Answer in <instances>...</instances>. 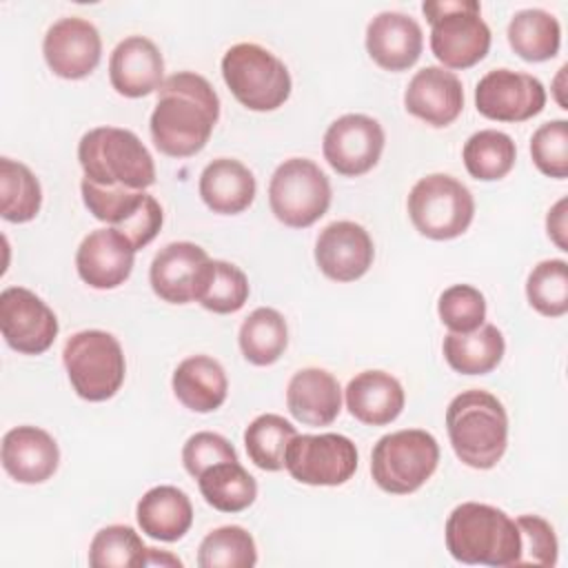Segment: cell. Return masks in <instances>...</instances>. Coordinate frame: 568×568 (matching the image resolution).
<instances>
[{
  "label": "cell",
  "mask_w": 568,
  "mask_h": 568,
  "mask_svg": "<svg viewBox=\"0 0 568 568\" xmlns=\"http://www.w3.org/2000/svg\"><path fill=\"white\" fill-rule=\"evenodd\" d=\"M297 435L295 426L275 413L257 415L244 430V446L248 459L268 473L284 468L288 442Z\"/></svg>",
  "instance_id": "35"
},
{
  "label": "cell",
  "mask_w": 568,
  "mask_h": 568,
  "mask_svg": "<svg viewBox=\"0 0 568 568\" xmlns=\"http://www.w3.org/2000/svg\"><path fill=\"white\" fill-rule=\"evenodd\" d=\"M255 564V539L242 526H220L197 548L200 568H253Z\"/></svg>",
  "instance_id": "37"
},
{
  "label": "cell",
  "mask_w": 568,
  "mask_h": 568,
  "mask_svg": "<svg viewBox=\"0 0 568 568\" xmlns=\"http://www.w3.org/2000/svg\"><path fill=\"white\" fill-rule=\"evenodd\" d=\"M58 328L55 313L33 291L9 286L0 293V331L13 351L40 355L49 351Z\"/></svg>",
  "instance_id": "12"
},
{
  "label": "cell",
  "mask_w": 568,
  "mask_h": 568,
  "mask_svg": "<svg viewBox=\"0 0 568 568\" xmlns=\"http://www.w3.org/2000/svg\"><path fill=\"white\" fill-rule=\"evenodd\" d=\"M466 171L481 182L501 180L510 173L517 158L513 138L497 129H481L473 133L462 151Z\"/></svg>",
  "instance_id": "32"
},
{
  "label": "cell",
  "mask_w": 568,
  "mask_h": 568,
  "mask_svg": "<svg viewBox=\"0 0 568 568\" xmlns=\"http://www.w3.org/2000/svg\"><path fill=\"white\" fill-rule=\"evenodd\" d=\"M62 362L75 395L87 402L111 399L120 390L126 373L120 342L98 328L71 335L64 344Z\"/></svg>",
  "instance_id": "8"
},
{
  "label": "cell",
  "mask_w": 568,
  "mask_h": 568,
  "mask_svg": "<svg viewBox=\"0 0 568 568\" xmlns=\"http://www.w3.org/2000/svg\"><path fill=\"white\" fill-rule=\"evenodd\" d=\"M530 306L546 317H561L568 311V264L566 260L539 262L526 280Z\"/></svg>",
  "instance_id": "38"
},
{
  "label": "cell",
  "mask_w": 568,
  "mask_h": 568,
  "mask_svg": "<svg viewBox=\"0 0 568 568\" xmlns=\"http://www.w3.org/2000/svg\"><path fill=\"white\" fill-rule=\"evenodd\" d=\"M135 517L144 535L160 541H178L193 524V506L178 486H153L140 497Z\"/></svg>",
  "instance_id": "27"
},
{
  "label": "cell",
  "mask_w": 568,
  "mask_h": 568,
  "mask_svg": "<svg viewBox=\"0 0 568 568\" xmlns=\"http://www.w3.org/2000/svg\"><path fill=\"white\" fill-rule=\"evenodd\" d=\"M222 78L235 100L251 111H275L291 95V73L255 42L233 44L222 58Z\"/></svg>",
  "instance_id": "7"
},
{
  "label": "cell",
  "mask_w": 568,
  "mask_h": 568,
  "mask_svg": "<svg viewBox=\"0 0 568 568\" xmlns=\"http://www.w3.org/2000/svg\"><path fill=\"white\" fill-rule=\"evenodd\" d=\"M2 468L20 484H42L58 470L60 448L38 426H16L2 437Z\"/></svg>",
  "instance_id": "22"
},
{
  "label": "cell",
  "mask_w": 568,
  "mask_h": 568,
  "mask_svg": "<svg viewBox=\"0 0 568 568\" xmlns=\"http://www.w3.org/2000/svg\"><path fill=\"white\" fill-rule=\"evenodd\" d=\"M209 255L193 242H171L160 248L149 268L153 293L169 304H189L195 300Z\"/></svg>",
  "instance_id": "18"
},
{
  "label": "cell",
  "mask_w": 568,
  "mask_h": 568,
  "mask_svg": "<svg viewBox=\"0 0 568 568\" xmlns=\"http://www.w3.org/2000/svg\"><path fill=\"white\" fill-rule=\"evenodd\" d=\"M288 475L308 486H339L357 470V448L339 433L295 435L284 455Z\"/></svg>",
  "instance_id": "11"
},
{
  "label": "cell",
  "mask_w": 568,
  "mask_h": 568,
  "mask_svg": "<svg viewBox=\"0 0 568 568\" xmlns=\"http://www.w3.org/2000/svg\"><path fill=\"white\" fill-rule=\"evenodd\" d=\"M135 248L113 226L91 231L78 246L75 268L84 284L98 291L124 284L133 271Z\"/></svg>",
  "instance_id": "17"
},
{
  "label": "cell",
  "mask_w": 568,
  "mask_h": 568,
  "mask_svg": "<svg viewBox=\"0 0 568 568\" xmlns=\"http://www.w3.org/2000/svg\"><path fill=\"white\" fill-rule=\"evenodd\" d=\"M322 151L324 160L339 175H364L379 162L384 151V129L371 115L346 113L326 129Z\"/></svg>",
  "instance_id": "13"
},
{
  "label": "cell",
  "mask_w": 568,
  "mask_h": 568,
  "mask_svg": "<svg viewBox=\"0 0 568 568\" xmlns=\"http://www.w3.org/2000/svg\"><path fill=\"white\" fill-rule=\"evenodd\" d=\"M424 36L415 18L402 11H382L366 27V51L386 71L413 67L422 53Z\"/></svg>",
  "instance_id": "21"
},
{
  "label": "cell",
  "mask_w": 568,
  "mask_h": 568,
  "mask_svg": "<svg viewBox=\"0 0 568 568\" xmlns=\"http://www.w3.org/2000/svg\"><path fill=\"white\" fill-rule=\"evenodd\" d=\"M404 106L422 122L442 129L459 118L464 109V87L453 71L424 67L410 78L404 91Z\"/></svg>",
  "instance_id": "19"
},
{
  "label": "cell",
  "mask_w": 568,
  "mask_h": 568,
  "mask_svg": "<svg viewBox=\"0 0 568 568\" xmlns=\"http://www.w3.org/2000/svg\"><path fill=\"white\" fill-rule=\"evenodd\" d=\"M446 548L462 564L513 568L519 559V530L501 508L464 501L446 519Z\"/></svg>",
  "instance_id": "2"
},
{
  "label": "cell",
  "mask_w": 568,
  "mask_h": 568,
  "mask_svg": "<svg viewBox=\"0 0 568 568\" xmlns=\"http://www.w3.org/2000/svg\"><path fill=\"white\" fill-rule=\"evenodd\" d=\"M413 226L430 240L459 237L473 222L475 200L466 184L446 173L417 180L408 193Z\"/></svg>",
  "instance_id": "9"
},
{
  "label": "cell",
  "mask_w": 568,
  "mask_h": 568,
  "mask_svg": "<svg viewBox=\"0 0 568 568\" xmlns=\"http://www.w3.org/2000/svg\"><path fill=\"white\" fill-rule=\"evenodd\" d=\"M437 313L450 333H470L486 320V300L470 284H453L439 295Z\"/></svg>",
  "instance_id": "40"
},
{
  "label": "cell",
  "mask_w": 568,
  "mask_h": 568,
  "mask_svg": "<svg viewBox=\"0 0 568 568\" xmlns=\"http://www.w3.org/2000/svg\"><path fill=\"white\" fill-rule=\"evenodd\" d=\"M146 566H182V561L171 552H160L158 548H149L146 552Z\"/></svg>",
  "instance_id": "46"
},
{
  "label": "cell",
  "mask_w": 568,
  "mask_h": 568,
  "mask_svg": "<svg viewBox=\"0 0 568 568\" xmlns=\"http://www.w3.org/2000/svg\"><path fill=\"white\" fill-rule=\"evenodd\" d=\"M162 222H164V213H162L160 202L153 195H146L142 206L124 224L113 226V229H118L131 242V246L135 251H140L160 233Z\"/></svg>",
  "instance_id": "44"
},
{
  "label": "cell",
  "mask_w": 568,
  "mask_h": 568,
  "mask_svg": "<svg viewBox=\"0 0 568 568\" xmlns=\"http://www.w3.org/2000/svg\"><path fill=\"white\" fill-rule=\"evenodd\" d=\"M546 229H548L550 240H552L561 251H568V244H566V197H561V200L548 211Z\"/></svg>",
  "instance_id": "45"
},
{
  "label": "cell",
  "mask_w": 568,
  "mask_h": 568,
  "mask_svg": "<svg viewBox=\"0 0 568 568\" xmlns=\"http://www.w3.org/2000/svg\"><path fill=\"white\" fill-rule=\"evenodd\" d=\"M422 11L433 27L430 51L444 67L468 69L486 58L490 29L477 0H426Z\"/></svg>",
  "instance_id": "5"
},
{
  "label": "cell",
  "mask_w": 568,
  "mask_h": 568,
  "mask_svg": "<svg viewBox=\"0 0 568 568\" xmlns=\"http://www.w3.org/2000/svg\"><path fill=\"white\" fill-rule=\"evenodd\" d=\"M80 191L89 213H93L95 220L106 222L111 226L124 224L142 206V202L149 195L144 191L124 189V186H98L87 178L82 180Z\"/></svg>",
  "instance_id": "39"
},
{
  "label": "cell",
  "mask_w": 568,
  "mask_h": 568,
  "mask_svg": "<svg viewBox=\"0 0 568 568\" xmlns=\"http://www.w3.org/2000/svg\"><path fill=\"white\" fill-rule=\"evenodd\" d=\"M255 178L240 160L217 158L200 173V197L220 215H235L255 200Z\"/></svg>",
  "instance_id": "25"
},
{
  "label": "cell",
  "mask_w": 568,
  "mask_h": 568,
  "mask_svg": "<svg viewBox=\"0 0 568 568\" xmlns=\"http://www.w3.org/2000/svg\"><path fill=\"white\" fill-rule=\"evenodd\" d=\"M240 351L253 366L275 364L288 344L286 320L271 306L255 308L240 326L237 333Z\"/></svg>",
  "instance_id": "30"
},
{
  "label": "cell",
  "mask_w": 568,
  "mask_h": 568,
  "mask_svg": "<svg viewBox=\"0 0 568 568\" xmlns=\"http://www.w3.org/2000/svg\"><path fill=\"white\" fill-rule=\"evenodd\" d=\"M546 104L544 84L521 71L493 69L488 71L475 89L477 111L497 122H524L541 113Z\"/></svg>",
  "instance_id": "14"
},
{
  "label": "cell",
  "mask_w": 568,
  "mask_h": 568,
  "mask_svg": "<svg viewBox=\"0 0 568 568\" xmlns=\"http://www.w3.org/2000/svg\"><path fill=\"white\" fill-rule=\"evenodd\" d=\"M286 406L306 426H328L342 410L339 382L324 368H302L288 379Z\"/></svg>",
  "instance_id": "23"
},
{
  "label": "cell",
  "mask_w": 568,
  "mask_h": 568,
  "mask_svg": "<svg viewBox=\"0 0 568 568\" xmlns=\"http://www.w3.org/2000/svg\"><path fill=\"white\" fill-rule=\"evenodd\" d=\"M220 462H237V453L220 433L202 430L186 439L182 448V464L191 477H200L206 468Z\"/></svg>",
  "instance_id": "43"
},
{
  "label": "cell",
  "mask_w": 568,
  "mask_h": 568,
  "mask_svg": "<svg viewBox=\"0 0 568 568\" xmlns=\"http://www.w3.org/2000/svg\"><path fill=\"white\" fill-rule=\"evenodd\" d=\"M375 248L368 231L351 220L331 222L315 242L320 271L335 282L359 280L373 264Z\"/></svg>",
  "instance_id": "16"
},
{
  "label": "cell",
  "mask_w": 568,
  "mask_h": 568,
  "mask_svg": "<svg viewBox=\"0 0 568 568\" xmlns=\"http://www.w3.org/2000/svg\"><path fill=\"white\" fill-rule=\"evenodd\" d=\"M42 53L55 75L64 80L87 78L102 55L100 31L84 18H60L47 29Z\"/></svg>",
  "instance_id": "15"
},
{
  "label": "cell",
  "mask_w": 568,
  "mask_h": 568,
  "mask_svg": "<svg viewBox=\"0 0 568 568\" xmlns=\"http://www.w3.org/2000/svg\"><path fill=\"white\" fill-rule=\"evenodd\" d=\"M84 178L98 186L144 191L155 182V164L142 140L120 126H95L78 142Z\"/></svg>",
  "instance_id": "4"
},
{
  "label": "cell",
  "mask_w": 568,
  "mask_h": 568,
  "mask_svg": "<svg viewBox=\"0 0 568 568\" xmlns=\"http://www.w3.org/2000/svg\"><path fill=\"white\" fill-rule=\"evenodd\" d=\"M530 155L544 175L564 180L568 175V122H544L530 138Z\"/></svg>",
  "instance_id": "41"
},
{
  "label": "cell",
  "mask_w": 568,
  "mask_h": 568,
  "mask_svg": "<svg viewBox=\"0 0 568 568\" xmlns=\"http://www.w3.org/2000/svg\"><path fill=\"white\" fill-rule=\"evenodd\" d=\"M42 189L33 171L11 158L0 160V215L7 222H29L38 215Z\"/></svg>",
  "instance_id": "33"
},
{
  "label": "cell",
  "mask_w": 568,
  "mask_h": 568,
  "mask_svg": "<svg viewBox=\"0 0 568 568\" xmlns=\"http://www.w3.org/2000/svg\"><path fill=\"white\" fill-rule=\"evenodd\" d=\"M344 395L348 413L368 426H386L395 422L406 402L402 384L384 371H364L355 375Z\"/></svg>",
  "instance_id": "24"
},
{
  "label": "cell",
  "mask_w": 568,
  "mask_h": 568,
  "mask_svg": "<svg viewBox=\"0 0 568 568\" xmlns=\"http://www.w3.org/2000/svg\"><path fill=\"white\" fill-rule=\"evenodd\" d=\"M439 464L437 439L422 428H404L377 439L371 453L373 481L390 495L422 488Z\"/></svg>",
  "instance_id": "6"
},
{
  "label": "cell",
  "mask_w": 568,
  "mask_h": 568,
  "mask_svg": "<svg viewBox=\"0 0 568 568\" xmlns=\"http://www.w3.org/2000/svg\"><path fill=\"white\" fill-rule=\"evenodd\" d=\"M146 552L142 537L122 524L104 526L95 532L89 546V566L93 568H142L146 566Z\"/></svg>",
  "instance_id": "36"
},
{
  "label": "cell",
  "mask_w": 568,
  "mask_h": 568,
  "mask_svg": "<svg viewBox=\"0 0 568 568\" xmlns=\"http://www.w3.org/2000/svg\"><path fill=\"white\" fill-rule=\"evenodd\" d=\"M220 118V98L211 82L193 71L169 75L158 89L151 113V140L171 158H191L202 151Z\"/></svg>",
  "instance_id": "1"
},
{
  "label": "cell",
  "mask_w": 568,
  "mask_h": 568,
  "mask_svg": "<svg viewBox=\"0 0 568 568\" xmlns=\"http://www.w3.org/2000/svg\"><path fill=\"white\" fill-rule=\"evenodd\" d=\"M268 204L282 224L306 229L328 211L331 182L313 160H284L271 175Z\"/></svg>",
  "instance_id": "10"
},
{
  "label": "cell",
  "mask_w": 568,
  "mask_h": 568,
  "mask_svg": "<svg viewBox=\"0 0 568 568\" xmlns=\"http://www.w3.org/2000/svg\"><path fill=\"white\" fill-rule=\"evenodd\" d=\"M175 397L193 413H213L229 393L222 364L209 355H191L178 364L171 377Z\"/></svg>",
  "instance_id": "26"
},
{
  "label": "cell",
  "mask_w": 568,
  "mask_h": 568,
  "mask_svg": "<svg viewBox=\"0 0 568 568\" xmlns=\"http://www.w3.org/2000/svg\"><path fill=\"white\" fill-rule=\"evenodd\" d=\"M508 44L526 62H544L557 55L561 44L559 20L544 9H521L508 22Z\"/></svg>",
  "instance_id": "29"
},
{
  "label": "cell",
  "mask_w": 568,
  "mask_h": 568,
  "mask_svg": "<svg viewBox=\"0 0 568 568\" xmlns=\"http://www.w3.org/2000/svg\"><path fill=\"white\" fill-rule=\"evenodd\" d=\"M442 348L453 371L462 375H486L501 362L506 342L495 324H481L470 333H448Z\"/></svg>",
  "instance_id": "28"
},
{
  "label": "cell",
  "mask_w": 568,
  "mask_h": 568,
  "mask_svg": "<svg viewBox=\"0 0 568 568\" xmlns=\"http://www.w3.org/2000/svg\"><path fill=\"white\" fill-rule=\"evenodd\" d=\"M200 493L220 513H240L257 497V481L240 462H220L197 477Z\"/></svg>",
  "instance_id": "31"
},
{
  "label": "cell",
  "mask_w": 568,
  "mask_h": 568,
  "mask_svg": "<svg viewBox=\"0 0 568 568\" xmlns=\"http://www.w3.org/2000/svg\"><path fill=\"white\" fill-rule=\"evenodd\" d=\"M164 58L153 40L129 36L113 49L109 58L111 87L124 98H142L164 82Z\"/></svg>",
  "instance_id": "20"
},
{
  "label": "cell",
  "mask_w": 568,
  "mask_h": 568,
  "mask_svg": "<svg viewBox=\"0 0 568 568\" xmlns=\"http://www.w3.org/2000/svg\"><path fill=\"white\" fill-rule=\"evenodd\" d=\"M446 430L462 464L488 470L506 453L508 415L493 393L470 388L450 399L446 408Z\"/></svg>",
  "instance_id": "3"
},
{
  "label": "cell",
  "mask_w": 568,
  "mask_h": 568,
  "mask_svg": "<svg viewBox=\"0 0 568 568\" xmlns=\"http://www.w3.org/2000/svg\"><path fill=\"white\" fill-rule=\"evenodd\" d=\"M248 300V280L242 268L224 260H209L195 302H200L206 311L226 315L240 311Z\"/></svg>",
  "instance_id": "34"
},
{
  "label": "cell",
  "mask_w": 568,
  "mask_h": 568,
  "mask_svg": "<svg viewBox=\"0 0 568 568\" xmlns=\"http://www.w3.org/2000/svg\"><path fill=\"white\" fill-rule=\"evenodd\" d=\"M515 524L521 539L517 566H555L559 544L552 526L537 515H521L515 519Z\"/></svg>",
  "instance_id": "42"
}]
</instances>
